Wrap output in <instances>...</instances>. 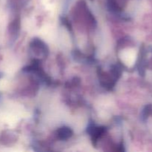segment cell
Returning <instances> with one entry per match:
<instances>
[{"mask_svg": "<svg viewBox=\"0 0 152 152\" xmlns=\"http://www.w3.org/2000/svg\"><path fill=\"white\" fill-rule=\"evenodd\" d=\"M72 135V131L68 128H62L59 132V136L61 139L66 140L71 137Z\"/></svg>", "mask_w": 152, "mask_h": 152, "instance_id": "obj_1", "label": "cell"}]
</instances>
